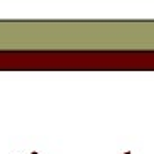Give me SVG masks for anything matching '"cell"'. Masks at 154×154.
I'll use <instances>...</instances> for the list:
<instances>
[{
    "label": "cell",
    "instance_id": "obj_1",
    "mask_svg": "<svg viewBox=\"0 0 154 154\" xmlns=\"http://www.w3.org/2000/svg\"><path fill=\"white\" fill-rule=\"evenodd\" d=\"M125 154H131V152H125Z\"/></svg>",
    "mask_w": 154,
    "mask_h": 154
}]
</instances>
